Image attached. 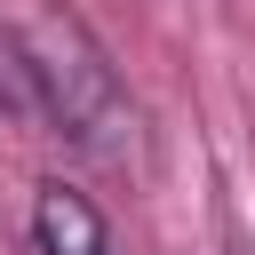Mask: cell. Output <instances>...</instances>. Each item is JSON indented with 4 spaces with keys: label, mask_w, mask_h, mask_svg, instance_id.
Masks as SVG:
<instances>
[{
    "label": "cell",
    "mask_w": 255,
    "mask_h": 255,
    "mask_svg": "<svg viewBox=\"0 0 255 255\" xmlns=\"http://www.w3.org/2000/svg\"><path fill=\"white\" fill-rule=\"evenodd\" d=\"M0 112L40 128V80H32V56H24V32L0 24Z\"/></svg>",
    "instance_id": "3"
},
{
    "label": "cell",
    "mask_w": 255,
    "mask_h": 255,
    "mask_svg": "<svg viewBox=\"0 0 255 255\" xmlns=\"http://www.w3.org/2000/svg\"><path fill=\"white\" fill-rule=\"evenodd\" d=\"M32 239H40V255H112V223H104L96 199L72 191V183H40V199H32Z\"/></svg>",
    "instance_id": "2"
},
{
    "label": "cell",
    "mask_w": 255,
    "mask_h": 255,
    "mask_svg": "<svg viewBox=\"0 0 255 255\" xmlns=\"http://www.w3.org/2000/svg\"><path fill=\"white\" fill-rule=\"evenodd\" d=\"M24 56H32V80H40V128L48 135H72L80 151H120L128 143V96L104 64V48L88 40L80 16H40L24 32Z\"/></svg>",
    "instance_id": "1"
},
{
    "label": "cell",
    "mask_w": 255,
    "mask_h": 255,
    "mask_svg": "<svg viewBox=\"0 0 255 255\" xmlns=\"http://www.w3.org/2000/svg\"><path fill=\"white\" fill-rule=\"evenodd\" d=\"M223 255H247V239H239V223L223 215Z\"/></svg>",
    "instance_id": "4"
}]
</instances>
